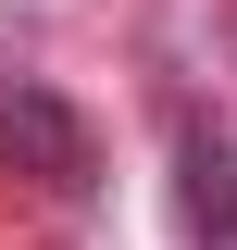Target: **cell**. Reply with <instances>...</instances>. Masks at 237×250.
I'll list each match as a JSON object with an SVG mask.
<instances>
[{
    "label": "cell",
    "instance_id": "6da1fadb",
    "mask_svg": "<svg viewBox=\"0 0 237 250\" xmlns=\"http://www.w3.org/2000/svg\"><path fill=\"white\" fill-rule=\"evenodd\" d=\"M187 225H200V250H237V150L225 138H187Z\"/></svg>",
    "mask_w": 237,
    "mask_h": 250
}]
</instances>
